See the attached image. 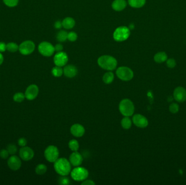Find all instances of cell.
Segmentation results:
<instances>
[{
    "label": "cell",
    "instance_id": "obj_1",
    "mask_svg": "<svg viewBox=\"0 0 186 185\" xmlns=\"http://www.w3.org/2000/svg\"><path fill=\"white\" fill-rule=\"evenodd\" d=\"M54 163L55 170L60 176H67L70 173L71 163L67 159L64 157L58 159Z\"/></svg>",
    "mask_w": 186,
    "mask_h": 185
},
{
    "label": "cell",
    "instance_id": "obj_2",
    "mask_svg": "<svg viewBox=\"0 0 186 185\" xmlns=\"http://www.w3.org/2000/svg\"><path fill=\"white\" fill-rule=\"evenodd\" d=\"M99 65L106 70L113 71L117 66V61L114 58L110 55H103L98 60Z\"/></svg>",
    "mask_w": 186,
    "mask_h": 185
},
{
    "label": "cell",
    "instance_id": "obj_3",
    "mask_svg": "<svg viewBox=\"0 0 186 185\" xmlns=\"http://www.w3.org/2000/svg\"><path fill=\"white\" fill-rule=\"evenodd\" d=\"M120 112L124 116H131L135 112V105L130 99L125 98L120 102L119 105Z\"/></svg>",
    "mask_w": 186,
    "mask_h": 185
},
{
    "label": "cell",
    "instance_id": "obj_4",
    "mask_svg": "<svg viewBox=\"0 0 186 185\" xmlns=\"http://www.w3.org/2000/svg\"><path fill=\"white\" fill-rule=\"evenodd\" d=\"M71 176L73 180L78 182L86 180L89 175V172L86 168L82 167H76L71 170Z\"/></svg>",
    "mask_w": 186,
    "mask_h": 185
},
{
    "label": "cell",
    "instance_id": "obj_5",
    "mask_svg": "<svg viewBox=\"0 0 186 185\" xmlns=\"http://www.w3.org/2000/svg\"><path fill=\"white\" fill-rule=\"evenodd\" d=\"M116 75L120 80L123 81H130L133 78V71L128 67L122 66L116 71Z\"/></svg>",
    "mask_w": 186,
    "mask_h": 185
},
{
    "label": "cell",
    "instance_id": "obj_6",
    "mask_svg": "<svg viewBox=\"0 0 186 185\" xmlns=\"http://www.w3.org/2000/svg\"><path fill=\"white\" fill-rule=\"evenodd\" d=\"M59 155V150L55 145H49L45 150V157L50 162H55L58 159Z\"/></svg>",
    "mask_w": 186,
    "mask_h": 185
},
{
    "label": "cell",
    "instance_id": "obj_7",
    "mask_svg": "<svg viewBox=\"0 0 186 185\" xmlns=\"http://www.w3.org/2000/svg\"><path fill=\"white\" fill-rule=\"evenodd\" d=\"M130 34V31L127 27H120L115 29L113 34V38L117 41L126 40Z\"/></svg>",
    "mask_w": 186,
    "mask_h": 185
},
{
    "label": "cell",
    "instance_id": "obj_8",
    "mask_svg": "<svg viewBox=\"0 0 186 185\" xmlns=\"http://www.w3.org/2000/svg\"><path fill=\"white\" fill-rule=\"evenodd\" d=\"M38 50L40 54L45 57H50L55 52V47L48 42L40 43L38 46Z\"/></svg>",
    "mask_w": 186,
    "mask_h": 185
},
{
    "label": "cell",
    "instance_id": "obj_9",
    "mask_svg": "<svg viewBox=\"0 0 186 185\" xmlns=\"http://www.w3.org/2000/svg\"><path fill=\"white\" fill-rule=\"evenodd\" d=\"M35 49V45L30 40H27L22 42L19 47L20 53L23 55H29L32 53Z\"/></svg>",
    "mask_w": 186,
    "mask_h": 185
},
{
    "label": "cell",
    "instance_id": "obj_10",
    "mask_svg": "<svg viewBox=\"0 0 186 185\" xmlns=\"http://www.w3.org/2000/svg\"><path fill=\"white\" fill-rule=\"evenodd\" d=\"M19 155L24 161H29L33 158L34 153L31 148L24 146L20 149Z\"/></svg>",
    "mask_w": 186,
    "mask_h": 185
},
{
    "label": "cell",
    "instance_id": "obj_11",
    "mask_svg": "<svg viewBox=\"0 0 186 185\" xmlns=\"http://www.w3.org/2000/svg\"><path fill=\"white\" fill-rule=\"evenodd\" d=\"M39 93V88L35 84H32L27 88L24 93L25 97L29 101L36 99Z\"/></svg>",
    "mask_w": 186,
    "mask_h": 185
},
{
    "label": "cell",
    "instance_id": "obj_12",
    "mask_svg": "<svg viewBox=\"0 0 186 185\" xmlns=\"http://www.w3.org/2000/svg\"><path fill=\"white\" fill-rule=\"evenodd\" d=\"M132 122L135 126L140 128H146L148 124V120L141 114L134 115L132 118Z\"/></svg>",
    "mask_w": 186,
    "mask_h": 185
},
{
    "label": "cell",
    "instance_id": "obj_13",
    "mask_svg": "<svg viewBox=\"0 0 186 185\" xmlns=\"http://www.w3.org/2000/svg\"><path fill=\"white\" fill-rule=\"evenodd\" d=\"M68 57L65 52H59L54 57V62L56 66L62 67L67 64Z\"/></svg>",
    "mask_w": 186,
    "mask_h": 185
},
{
    "label": "cell",
    "instance_id": "obj_14",
    "mask_svg": "<svg viewBox=\"0 0 186 185\" xmlns=\"http://www.w3.org/2000/svg\"><path fill=\"white\" fill-rule=\"evenodd\" d=\"M7 163L9 168L13 170H19L21 166V161L20 158L14 155L9 157Z\"/></svg>",
    "mask_w": 186,
    "mask_h": 185
},
{
    "label": "cell",
    "instance_id": "obj_15",
    "mask_svg": "<svg viewBox=\"0 0 186 185\" xmlns=\"http://www.w3.org/2000/svg\"><path fill=\"white\" fill-rule=\"evenodd\" d=\"M174 97L176 101L182 103L186 101V90L185 88L179 86L174 91Z\"/></svg>",
    "mask_w": 186,
    "mask_h": 185
},
{
    "label": "cell",
    "instance_id": "obj_16",
    "mask_svg": "<svg viewBox=\"0 0 186 185\" xmlns=\"http://www.w3.org/2000/svg\"><path fill=\"white\" fill-rule=\"evenodd\" d=\"M83 161V158L82 155L77 152H73V153L70 155L69 161L71 165L75 167L80 166Z\"/></svg>",
    "mask_w": 186,
    "mask_h": 185
},
{
    "label": "cell",
    "instance_id": "obj_17",
    "mask_svg": "<svg viewBox=\"0 0 186 185\" xmlns=\"http://www.w3.org/2000/svg\"><path fill=\"white\" fill-rule=\"evenodd\" d=\"M70 132L73 136L80 137L83 136L85 133L84 127L80 124L76 123L71 126Z\"/></svg>",
    "mask_w": 186,
    "mask_h": 185
},
{
    "label": "cell",
    "instance_id": "obj_18",
    "mask_svg": "<svg viewBox=\"0 0 186 185\" xmlns=\"http://www.w3.org/2000/svg\"><path fill=\"white\" fill-rule=\"evenodd\" d=\"M78 68L73 65H69L65 66L63 70V73L68 78H72L78 75Z\"/></svg>",
    "mask_w": 186,
    "mask_h": 185
},
{
    "label": "cell",
    "instance_id": "obj_19",
    "mask_svg": "<svg viewBox=\"0 0 186 185\" xmlns=\"http://www.w3.org/2000/svg\"><path fill=\"white\" fill-rule=\"evenodd\" d=\"M126 5L125 0H115L112 3V8L117 11H121L125 8Z\"/></svg>",
    "mask_w": 186,
    "mask_h": 185
},
{
    "label": "cell",
    "instance_id": "obj_20",
    "mask_svg": "<svg viewBox=\"0 0 186 185\" xmlns=\"http://www.w3.org/2000/svg\"><path fill=\"white\" fill-rule=\"evenodd\" d=\"M75 24V22L73 18H66L62 22V26L65 29L73 28Z\"/></svg>",
    "mask_w": 186,
    "mask_h": 185
},
{
    "label": "cell",
    "instance_id": "obj_21",
    "mask_svg": "<svg viewBox=\"0 0 186 185\" xmlns=\"http://www.w3.org/2000/svg\"><path fill=\"white\" fill-rule=\"evenodd\" d=\"M167 55L163 52L156 53L154 56V60L157 63H162L167 60Z\"/></svg>",
    "mask_w": 186,
    "mask_h": 185
},
{
    "label": "cell",
    "instance_id": "obj_22",
    "mask_svg": "<svg viewBox=\"0 0 186 185\" xmlns=\"http://www.w3.org/2000/svg\"><path fill=\"white\" fill-rule=\"evenodd\" d=\"M114 79V73L111 71H109V72L104 73V75L103 76V78H102L104 82L106 84L112 83L113 82Z\"/></svg>",
    "mask_w": 186,
    "mask_h": 185
},
{
    "label": "cell",
    "instance_id": "obj_23",
    "mask_svg": "<svg viewBox=\"0 0 186 185\" xmlns=\"http://www.w3.org/2000/svg\"><path fill=\"white\" fill-rule=\"evenodd\" d=\"M132 124V122L128 116H125L122 119V121H121L122 127L126 130L129 129L130 128H131Z\"/></svg>",
    "mask_w": 186,
    "mask_h": 185
},
{
    "label": "cell",
    "instance_id": "obj_24",
    "mask_svg": "<svg viewBox=\"0 0 186 185\" xmlns=\"http://www.w3.org/2000/svg\"><path fill=\"white\" fill-rule=\"evenodd\" d=\"M146 0H129V5L133 8H140L143 7Z\"/></svg>",
    "mask_w": 186,
    "mask_h": 185
},
{
    "label": "cell",
    "instance_id": "obj_25",
    "mask_svg": "<svg viewBox=\"0 0 186 185\" xmlns=\"http://www.w3.org/2000/svg\"><path fill=\"white\" fill-rule=\"evenodd\" d=\"M68 145L70 149L73 152H77L80 148L79 143L75 139H73L69 141Z\"/></svg>",
    "mask_w": 186,
    "mask_h": 185
},
{
    "label": "cell",
    "instance_id": "obj_26",
    "mask_svg": "<svg viewBox=\"0 0 186 185\" xmlns=\"http://www.w3.org/2000/svg\"><path fill=\"white\" fill-rule=\"evenodd\" d=\"M52 74L55 77H60L63 74V70L61 67L56 66L52 69Z\"/></svg>",
    "mask_w": 186,
    "mask_h": 185
},
{
    "label": "cell",
    "instance_id": "obj_27",
    "mask_svg": "<svg viewBox=\"0 0 186 185\" xmlns=\"http://www.w3.org/2000/svg\"><path fill=\"white\" fill-rule=\"evenodd\" d=\"M47 168L44 164H39L36 167V173L38 175H43L47 172Z\"/></svg>",
    "mask_w": 186,
    "mask_h": 185
},
{
    "label": "cell",
    "instance_id": "obj_28",
    "mask_svg": "<svg viewBox=\"0 0 186 185\" xmlns=\"http://www.w3.org/2000/svg\"><path fill=\"white\" fill-rule=\"evenodd\" d=\"M68 34L66 31H60L57 33V39L60 42H64L68 39Z\"/></svg>",
    "mask_w": 186,
    "mask_h": 185
},
{
    "label": "cell",
    "instance_id": "obj_29",
    "mask_svg": "<svg viewBox=\"0 0 186 185\" xmlns=\"http://www.w3.org/2000/svg\"><path fill=\"white\" fill-rule=\"evenodd\" d=\"M19 46L14 42H10L7 44V50L12 53H14L19 49Z\"/></svg>",
    "mask_w": 186,
    "mask_h": 185
},
{
    "label": "cell",
    "instance_id": "obj_30",
    "mask_svg": "<svg viewBox=\"0 0 186 185\" xmlns=\"http://www.w3.org/2000/svg\"><path fill=\"white\" fill-rule=\"evenodd\" d=\"M25 98V95L22 92L16 93L13 96L14 101L17 103H21Z\"/></svg>",
    "mask_w": 186,
    "mask_h": 185
},
{
    "label": "cell",
    "instance_id": "obj_31",
    "mask_svg": "<svg viewBox=\"0 0 186 185\" xmlns=\"http://www.w3.org/2000/svg\"><path fill=\"white\" fill-rule=\"evenodd\" d=\"M7 150L9 153V154L13 155L16 154V153L17 152V147L15 144H10L7 145Z\"/></svg>",
    "mask_w": 186,
    "mask_h": 185
},
{
    "label": "cell",
    "instance_id": "obj_32",
    "mask_svg": "<svg viewBox=\"0 0 186 185\" xmlns=\"http://www.w3.org/2000/svg\"><path fill=\"white\" fill-rule=\"evenodd\" d=\"M5 5L9 7H16L19 2V0H3Z\"/></svg>",
    "mask_w": 186,
    "mask_h": 185
},
{
    "label": "cell",
    "instance_id": "obj_33",
    "mask_svg": "<svg viewBox=\"0 0 186 185\" xmlns=\"http://www.w3.org/2000/svg\"><path fill=\"white\" fill-rule=\"evenodd\" d=\"M169 110L173 114L177 113L179 110V106L176 103H172L169 106Z\"/></svg>",
    "mask_w": 186,
    "mask_h": 185
},
{
    "label": "cell",
    "instance_id": "obj_34",
    "mask_svg": "<svg viewBox=\"0 0 186 185\" xmlns=\"http://www.w3.org/2000/svg\"><path fill=\"white\" fill-rule=\"evenodd\" d=\"M78 39V35L76 33L71 32L68 34V39L70 41H75Z\"/></svg>",
    "mask_w": 186,
    "mask_h": 185
},
{
    "label": "cell",
    "instance_id": "obj_35",
    "mask_svg": "<svg viewBox=\"0 0 186 185\" xmlns=\"http://www.w3.org/2000/svg\"><path fill=\"white\" fill-rule=\"evenodd\" d=\"M176 65V62L174 59H169L166 61V65L169 68H173L175 67Z\"/></svg>",
    "mask_w": 186,
    "mask_h": 185
},
{
    "label": "cell",
    "instance_id": "obj_36",
    "mask_svg": "<svg viewBox=\"0 0 186 185\" xmlns=\"http://www.w3.org/2000/svg\"><path fill=\"white\" fill-rule=\"evenodd\" d=\"M66 176H62V177L60 179V183L61 185H69L70 183V180L69 179L65 177Z\"/></svg>",
    "mask_w": 186,
    "mask_h": 185
},
{
    "label": "cell",
    "instance_id": "obj_37",
    "mask_svg": "<svg viewBox=\"0 0 186 185\" xmlns=\"http://www.w3.org/2000/svg\"><path fill=\"white\" fill-rule=\"evenodd\" d=\"M9 153L7 149H2L0 151V157L3 159H7L9 157Z\"/></svg>",
    "mask_w": 186,
    "mask_h": 185
},
{
    "label": "cell",
    "instance_id": "obj_38",
    "mask_svg": "<svg viewBox=\"0 0 186 185\" xmlns=\"http://www.w3.org/2000/svg\"><path fill=\"white\" fill-rule=\"evenodd\" d=\"M18 144L21 147H24L27 144V140L24 138H20L18 140Z\"/></svg>",
    "mask_w": 186,
    "mask_h": 185
},
{
    "label": "cell",
    "instance_id": "obj_39",
    "mask_svg": "<svg viewBox=\"0 0 186 185\" xmlns=\"http://www.w3.org/2000/svg\"><path fill=\"white\" fill-rule=\"evenodd\" d=\"M81 184L82 185H95V183L91 180H85L82 181Z\"/></svg>",
    "mask_w": 186,
    "mask_h": 185
},
{
    "label": "cell",
    "instance_id": "obj_40",
    "mask_svg": "<svg viewBox=\"0 0 186 185\" xmlns=\"http://www.w3.org/2000/svg\"><path fill=\"white\" fill-rule=\"evenodd\" d=\"M7 50V45L5 42H0V52H3Z\"/></svg>",
    "mask_w": 186,
    "mask_h": 185
},
{
    "label": "cell",
    "instance_id": "obj_41",
    "mask_svg": "<svg viewBox=\"0 0 186 185\" xmlns=\"http://www.w3.org/2000/svg\"><path fill=\"white\" fill-rule=\"evenodd\" d=\"M63 49V47L62 45L60 44L56 45L55 46V50L57 51V52H58L62 51Z\"/></svg>",
    "mask_w": 186,
    "mask_h": 185
},
{
    "label": "cell",
    "instance_id": "obj_42",
    "mask_svg": "<svg viewBox=\"0 0 186 185\" xmlns=\"http://www.w3.org/2000/svg\"><path fill=\"white\" fill-rule=\"evenodd\" d=\"M62 22H60V21H57L55 22V28L60 29L62 27Z\"/></svg>",
    "mask_w": 186,
    "mask_h": 185
},
{
    "label": "cell",
    "instance_id": "obj_43",
    "mask_svg": "<svg viewBox=\"0 0 186 185\" xmlns=\"http://www.w3.org/2000/svg\"><path fill=\"white\" fill-rule=\"evenodd\" d=\"M3 60H4V58H3V56L2 54L1 53V52H0V65L2 64L3 62Z\"/></svg>",
    "mask_w": 186,
    "mask_h": 185
},
{
    "label": "cell",
    "instance_id": "obj_44",
    "mask_svg": "<svg viewBox=\"0 0 186 185\" xmlns=\"http://www.w3.org/2000/svg\"><path fill=\"white\" fill-rule=\"evenodd\" d=\"M135 28V26H134V24H130V26H129V29H133Z\"/></svg>",
    "mask_w": 186,
    "mask_h": 185
}]
</instances>
